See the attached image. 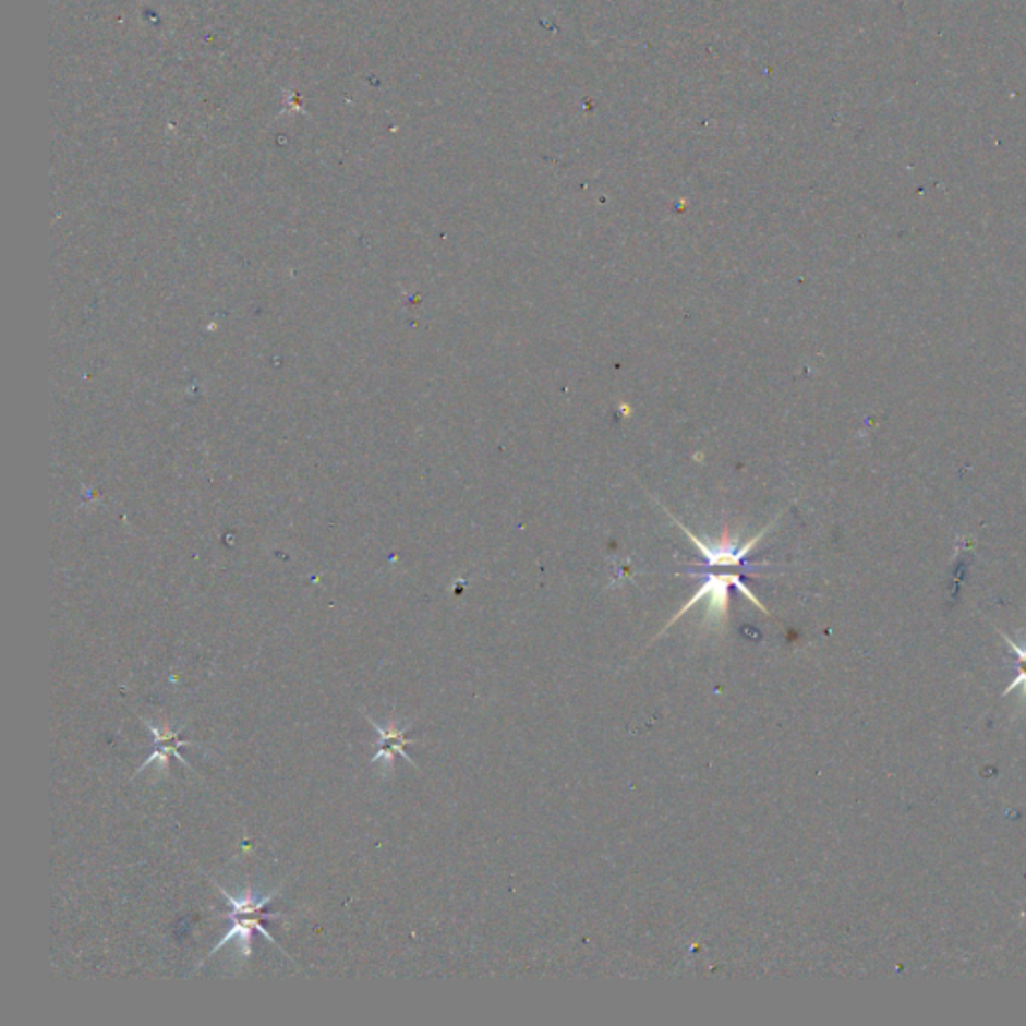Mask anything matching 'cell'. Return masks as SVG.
<instances>
[{
    "label": "cell",
    "instance_id": "1",
    "mask_svg": "<svg viewBox=\"0 0 1026 1026\" xmlns=\"http://www.w3.org/2000/svg\"><path fill=\"white\" fill-rule=\"evenodd\" d=\"M215 886L224 892L225 898L233 906V913L229 915L231 916V920H233V928L225 934L224 939L219 940V944L209 952V956H213L215 952L221 951L225 944L233 939L239 940V952H241L243 956H249V954H251V940H253L255 932H261V934L269 940V942H273L279 951H283V946H281L277 940L273 939V934H269V932L263 928V925H261V920H265V918H277V916H279L265 915L263 908L271 903L273 898H277V894L281 892L283 886L275 889V891L265 894V896H257V894L248 891L243 896H239V898L231 896L219 882H215ZM285 954L289 956V952H285Z\"/></svg>",
    "mask_w": 1026,
    "mask_h": 1026
},
{
    "label": "cell",
    "instance_id": "2",
    "mask_svg": "<svg viewBox=\"0 0 1026 1026\" xmlns=\"http://www.w3.org/2000/svg\"><path fill=\"white\" fill-rule=\"evenodd\" d=\"M729 586L738 588L755 606L760 607L762 612H767L768 614L764 604L748 590V586L744 583L743 578H740L738 574H710L704 586L692 595V600H690L686 606L681 607L680 612H678L674 618L669 619L668 626L660 631V633H664V631L668 630L669 626H674L684 614H688V612H690L698 602H702V600H708V616H710V618L726 619V616H728Z\"/></svg>",
    "mask_w": 1026,
    "mask_h": 1026
},
{
    "label": "cell",
    "instance_id": "3",
    "mask_svg": "<svg viewBox=\"0 0 1026 1026\" xmlns=\"http://www.w3.org/2000/svg\"><path fill=\"white\" fill-rule=\"evenodd\" d=\"M365 717H367V722H370L373 728L377 729V734H379V752L373 756L372 764L384 760L387 770H394L397 756H403L408 762H411V764L415 767V762L409 758V755H406V746L413 743L411 738L406 736V734H408V726H406V728L397 726V722L394 717L387 722V726H379V724H377L373 717L367 716V714H365Z\"/></svg>",
    "mask_w": 1026,
    "mask_h": 1026
},
{
    "label": "cell",
    "instance_id": "4",
    "mask_svg": "<svg viewBox=\"0 0 1026 1026\" xmlns=\"http://www.w3.org/2000/svg\"><path fill=\"white\" fill-rule=\"evenodd\" d=\"M143 724H145V726L153 732V736H155V752L145 760L143 767L136 770V774H141V772H143L145 768L150 767L153 762H159L162 772H167V770H169L171 756H177L186 768H191L186 764L185 758L179 755V746H195V743L181 740V738H179V729L171 728L167 722H162L161 726H153L150 722H143ZM161 768H159V770H161Z\"/></svg>",
    "mask_w": 1026,
    "mask_h": 1026
}]
</instances>
